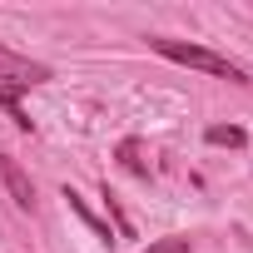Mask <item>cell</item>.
Masks as SVG:
<instances>
[{
  "label": "cell",
  "mask_w": 253,
  "mask_h": 253,
  "mask_svg": "<svg viewBox=\"0 0 253 253\" xmlns=\"http://www.w3.org/2000/svg\"><path fill=\"white\" fill-rule=\"evenodd\" d=\"M154 50L174 65H189V70H204V75H218L228 84H248V70L233 65L228 55H213L209 45H184V40H154Z\"/></svg>",
  "instance_id": "obj_1"
},
{
  "label": "cell",
  "mask_w": 253,
  "mask_h": 253,
  "mask_svg": "<svg viewBox=\"0 0 253 253\" xmlns=\"http://www.w3.org/2000/svg\"><path fill=\"white\" fill-rule=\"evenodd\" d=\"M50 80V65H35L15 50L0 45V84H15V89H30V84H45Z\"/></svg>",
  "instance_id": "obj_2"
},
{
  "label": "cell",
  "mask_w": 253,
  "mask_h": 253,
  "mask_svg": "<svg viewBox=\"0 0 253 253\" xmlns=\"http://www.w3.org/2000/svg\"><path fill=\"white\" fill-rule=\"evenodd\" d=\"M0 179H5V189H10L15 209H35V184H30V174H25L15 159H0Z\"/></svg>",
  "instance_id": "obj_3"
},
{
  "label": "cell",
  "mask_w": 253,
  "mask_h": 253,
  "mask_svg": "<svg viewBox=\"0 0 253 253\" xmlns=\"http://www.w3.org/2000/svg\"><path fill=\"white\" fill-rule=\"evenodd\" d=\"M139 154H144V149H139V139H124V144H119V164L129 169V174H139V179H149V164H144Z\"/></svg>",
  "instance_id": "obj_4"
},
{
  "label": "cell",
  "mask_w": 253,
  "mask_h": 253,
  "mask_svg": "<svg viewBox=\"0 0 253 253\" xmlns=\"http://www.w3.org/2000/svg\"><path fill=\"white\" fill-rule=\"evenodd\" d=\"M20 94H25V89H15V84H0V104L10 109V119L20 124V129H30V114L20 109Z\"/></svg>",
  "instance_id": "obj_5"
},
{
  "label": "cell",
  "mask_w": 253,
  "mask_h": 253,
  "mask_svg": "<svg viewBox=\"0 0 253 253\" xmlns=\"http://www.w3.org/2000/svg\"><path fill=\"white\" fill-rule=\"evenodd\" d=\"M65 199H70V209H75V213H80V218H84V223H89V228H94V233H99L104 243H109V228H104V223H99V218L89 213V204H84V199H80L75 189H65Z\"/></svg>",
  "instance_id": "obj_6"
},
{
  "label": "cell",
  "mask_w": 253,
  "mask_h": 253,
  "mask_svg": "<svg viewBox=\"0 0 253 253\" xmlns=\"http://www.w3.org/2000/svg\"><path fill=\"white\" fill-rule=\"evenodd\" d=\"M248 134L238 129V124H213V129H209V144H228V149H238Z\"/></svg>",
  "instance_id": "obj_7"
},
{
  "label": "cell",
  "mask_w": 253,
  "mask_h": 253,
  "mask_svg": "<svg viewBox=\"0 0 253 253\" xmlns=\"http://www.w3.org/2000/svg\"><path fill=\"white\" fill-rule=\"evenodd\" d=\"M144 253H194V248H189V238H159V243H149Z\"/></svg>",
  "instance_id": "obj_8"
}]
</instances>
